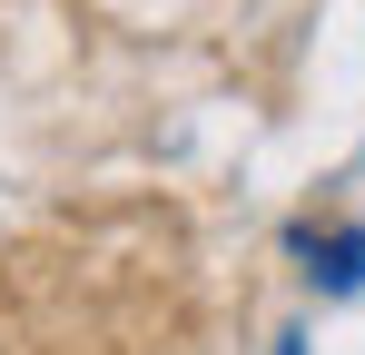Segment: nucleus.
I'll return each mask as SVG.
<instances>
[{"mask_svg": "<svg viewBox=\"0 0 365 355\" xmlns=\"http://www.w3.org/2000/svg\"><path fill=\"white\" fill-rule=\"evenodd\" d=\"M297 247L316 257L326 287H356V277H365V227H297Z\"/></svg>", "mask_w": 365, "mask_h": 355, "instance_id": "obj_1", "label": "nucleus"}]
</instances>
